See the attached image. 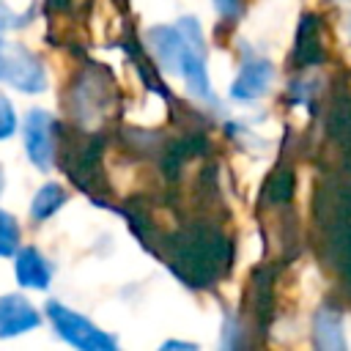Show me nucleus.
Wrapping results in <instances>:
<instances>
[{
	"label": "nucleus",
	"mask_w": 351,
	"mask_h": 351,
	"mask_svg": "<svg viewBox=\"0 0 351 351\" xmlns=\"http://www.w3.org/2000/svg\"><path fill=\"white\" fill-rule=\"evenodd\" d=\"M170 271L189 288H214L230 269V236L214 219H192L170 236H159L156 250Z\"/></svg>",
	"instance_id": "nucleus-1"
},
{
	"label": "nucleus",
	"mask_w": 351,
	"mask_h": 351,
	"mask_svg": "<svg viewBox=\"0 0 351 351\" xmlns=\"http://www.w3.org/2000/svg\"><path fill=\"white\" fill-rule=\"evenodd\" d=\"M145 41L162 69L181 74L195 96L217 104L206 71V38L195 16H184L178 19V25H156L145 33Z\"/></svg>",
	"instance_id": "nucleus-2"
},
{
	"label": "nucleus",
	"mask_w": 351,
	"mask_h": 351,
	"mask_svg": "<svg viewBox=\"0 0 351 351\" xmlns=\"http://www.w3.org/2000/svg\"><path fill=\"white\" fill-rule=\"evenodd\" d=\"M315 217L321 225L324 255L346 280H351V184L343 178L324 181L315 195Z\"/></svg>",
	"instance_id": "nucleus-3"
},
{
	"label": "nucleus",
	"mask_w": 351,
	"mask_h": 351,
	"mask_svg": "<svg viewBox=\"0 0 351 351\" xmlns=\"http://www.w3.org/2000/svg\"><path fill=\"white\" fill-rule=\"evenodd\" d=\"M115 99H118V93H115V82H112L110 71L90 63L77 74V80L69 90V112H71L74 123L88 129L93 123H101L112 112Z\"/></svg>",
	"instance_id": "nucleus-4"
},
{
	"label": "nucleus",
	"mask_w": 351,
	"mask_h": 351,
	"mask_svg": "<svg viewBox=\"0 0 351 351\" xmlns=\"http://www.w3.org/2000/svg\"><path fill=\"white\" fill-rule=\"evenodd\" d=\"M47 318L52 324V329L74 348L82 351H115L118 340L112 335H107L104 329H99L90 318H85L82 313L66 307L63 302H47Z\"/></svg>",
	"instance_id": "nucleus-5"
},
{
	"label": "nucleus",
	"mask_w": 351,
	"mask_h": 351,
	"mask_svg": "<svg viewBox=\"0 0 351 351\" xmlns=\"http://www.w3.org/2000/svg\"><path fill=\"white\" fill-rule=\"evenodd\" d=\"M0 80H5L11 88L22 93H41L47 90V69L22 44H3V58H0Z\"/></svg>",
	"instance_id": "nucleus-6"
},
{
	"label": "nucleus",
	"mask_w": 351,
	"mask_h": 351,
	"mask_svg": "<svg viewBox=\"0 0 351 351\" xmlns=\"http://www.w3.org/2000/svg\"><path fill=\"white\" fill-rule=\"evenodd\" d=\"M22 134H25L27 159L44 173L52 170L58 154V121L47 110H30L25 115Z\"/></svg>",
	"instance_id": "nucleus-7"
},
{
	"label": "nucleus",
	"mask_w": 351,
	"mask_h": 351,
	"mask_svg": "<svg viewBox=\"0 0 351 351\" xmlns=\"http://www.w3.org/2000/svg\"><path fill=\"white\" fill-rule=\"evenodd\" d=\"M271 82H274L271 60H266V58L252 52V55L244 58V63H241V69H239V74H236V80L230 85V96L236 101H258L261 96L269 93Z\"/></svg>",
	"instance_id": "nucleus-8"
},
{
	"label": "nucleus",
	"mask_w": 351,
	"mask_h": 351,
	"mask_svg": "<svg viewBox=\"0 0 351 351\" xmlns=\"http://www.w3.org/2000/svg\"><path fill=\"white\" fill-rule=\"evenodd\" d=\"M41 324L38 310L19 293H3L0 296V340L25 335Z\"/></svg>",
	"instance_id": "nucleus-9"
},
{
	"label": "nucleus",
	"mask_w": 351,
	"mask_h": 351,
	"mask_svg": "<svg viewBox=\"0 0 351 351\" xmlns=\"http://www.w3.org/2000/svg\"><path fill=\"white\" fill-rule=\"evenodd\" d=\"M324 58H326V49L321 38V19L315 14H304L296 30V41H293V66L296 69L321 66Z\"/></svg>",
	"instance_id": "nucleus-10"
},
{
	"label": "nucleus",
	"mask_w": 351,
	"mask_h": 351,
	"mask_svg": "<svg viewBox=\"0 0 351 351\" xmlns=\"http://www.w3.org/2000/svg\"><path fill=\"white\" fill-rule=\"evenodd\" d=\"M14 271H16V282L22 288H36V291H47L52 282V274H55L52 263L36 247H19L14 252Z\"/></svg>",
	"instance_id": "nucleus-11"
},
{
	"label": "nucleus",
	"mask_w": 351,
	"mask_h": 351,
	"mask_svg": "<svg viewBox=\"0 0 351 351\" xmlns=\"http://www.w3.org/2000/svg\"><path fill=\"white\" fill-rule=\"evenodd\" d=\"M326 134L351 154V93L337 85L332 90L329 99V110H326Z\"/></svg>",
	"instance_id": "nucleus-12"
},
{
	"label": "nucleus",
	"mask_w": 351,
	"mask_h": 351,
	"mask_svg": "<svg viewBox=\"0 0 351 351\" xmlns=\"http://www.w3.org/2000/svg\"><path fill=\"white\" fill-rule=\"evenodd\" d=\"M313 340L324 351H340V348H346V340H343V315H340L337 307H332V304L318 307V313L313 318Z\"/></svg>",
	"instance_id": "nucleus-13"
},
{
	"label": "nucleus",
	"mask_w": 351,
	"mask_h": 351,
	"mask_svg": "<svg viewBox=\"0 0 351 351\" xmlns=\"http://www.w3.org/2000/svg\"><path fill=\"white\" fill-rule=\"evenodd\" d=\"M291 197H293V173L291 167H277L261 189V203L280 208V206H288Z\"/></svg>",
	"instance_id": "nucleus-14"
},
{
	"label": "nucleus",
	"mask_w": 351,
	"mask_h": 351,
	"mask_svg": "<svg viewBox=\"0 0 351 351\" xmlns=\"http://www.w3.org/2000/svg\"><path fill=\"white\" fill-rule=\"evenodd\" d=\"M66 200H69V197H66V189H63L60 184L49 181V184H44V186H41V189L33 195V203H30V217H33L36 222H44V219H49L55 211H60Z\"/></svg>",
	"instance_id": "nucleus-15"
},
{
	"label": "nucleus",
	"mask_w": 351,
	"mask_h": 351,
	"mask_svg": "<svg viewBox=\"0 0 351 351\" xmlns=\"http://www.w3.org/2000/svg\"><path fill=\"white\" fill-rule=\"evenodd\" d=\"M19 241H22V228L16 217L0 208V258H11L19 250Z\"/></svg>",
	"instance_id": "nucleus-16"
},
{
	"label": "nucleus",
	"mask_w": 351,
	"mask_h": 351,
	"mask_svg": "<svg viewBox=\"0 0 351 351\" xmlns=\"http://www.w3.org/2000/svg\"><path fill=\"white\" fill-rule=\"evenodd\" d=\"M16 132V112L14 104L0 93V140H8Z\"/></svg>",
	"instance_id": "nucleus-17"
},
{
	"label": "nucleus",
	"mask_w": 351,
	"mask_h": 351,
	"mask_svg": "<svg viewBox=\"0 0 351 351\" xmlns=\"http://www.w3.org/2000/svg\"><path fill=\"white\" fill-rule=\"evenodd\" d=\"M30 16H33V8H27L25 14H14L11 5H8L5 0H0V33H3L5 27H22Z\"/></svg>",
	"instance_id": "nucleus-18"
},
{
	"label": "nucleus",
	"mask_w": 351,
	"mask_h": 351,
	"mask_svg": "<svg viewBox=\"0 0 351 351\" xmlns=\"http://www.w3.org/2000/svg\"><path fill=\"white\" fill-rule=\"evenodd\" d=\"M214 8L219 11L222 19H239L244 11V0H214Z\"/></svg>",
	"instance_id": "nucleus-19"
},
{
	"label": "nucleus",
	"mask_w": 351,
	"mask_h": 351,
	"mask_svg": "<svg viewBox=\"0 0 351 351\" xmlns=\"http://www.w3.org/2000/svg\"><path fill=\"white\" fill-rule=\"evenodd\" d=\"M162 348H197L195 343H181V340H167Z\"/></svg>",
	"instance_id": "nucleus-20"
},
{
	"label": "nucleus",
	"mask_w": 351,
	"mask_h": 351,
	"mask_svg": "<svg viewBox=\"0 0 351 351\" xmlns=\"http://www.w3.org/2000/svg\"><path fill=\"white\" fill-rule=\"evenodd\" d=\"M3 186H5V176H3V165H0V195H3Z\"/></svg>",
	"instance_id": "nucleus-21"
},
{
	"label": "nucleus",
	"mask_w": 351,
	"mask_h": 351,
	"mask_svg": "<svg viewBox=\"0 0 351 351\" xmlns=\"http://www.w3.org/2000/svg\"><path fill=\"white\" fill-rule=\"evenodd\" d=\"M0 58H3V41H0Z\"/></svg>",
	"instance_id": "nucleus-22"
},
{
	"label": "nucleus",
	"mask_w": 351,
	"mask_h": 351,
	"mask_svg": "<svg viewBox=\"0 0 351 351\" xmlns=\"http://www.w3.org/2000/svg\"><path fill=\"white\" fill-rule=\"evenodd\" d=\"M332 3H348V0H332Z\"/></svg>",
	"instance_id": "nucleus-23"
}]
</instances>
